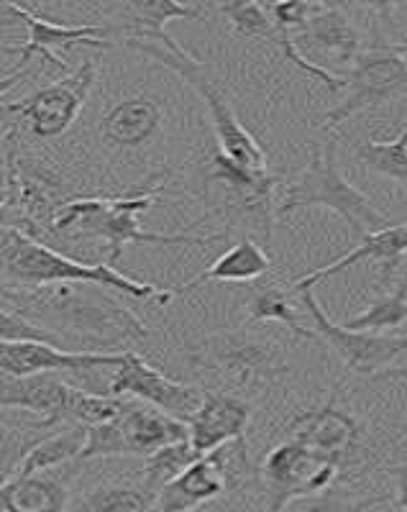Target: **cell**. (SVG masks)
<instances>
[{"instance_id":"cell-1","label":"cell","mask_w":407,"mask_h":512,"mask_svg":"<svg viewBox=\"0 0 407 512\" xmlns=\"http://www.w3.org/2000/svg\"><path fill=\"white\" fill-rule=\"evenodd\" d=\"M3 305L47 328L72 354H123L152 336L108 287L64 282L39 290H3Z\"/></svg>"},{"instance_id":"cell-2","label":"cell","mask_w":407,"mask_h":512,"mask_svg":"<svg viewBox=\"0 0 407 512\" xmlns=\"http://www.w3.org/2000/svg\"><path fill=\"white\" fill-rule=\"evenodd\" d=\"M169 172L146 177L141 185L128 187L113 198H72L57 213L54 236L67 241H103L108 244V267L116 269L121 262L123 246L128 244H162V246H205L223 241L226 236H190V233H154L139 226V213L157 205L159 190L167 182Z\"/></svg>"},{"instance_id":"cell-3","label":"cell","mask_w":407,"mask_h":512,"mask_svg":"<svg viewBox=\"0 0 407 512\" xmlns=\"http://www.w3.org/2000/svg\"><path fill=\"white\" fill-rule=\"evenodd\" d=\"M0 262H3L6 290H39V287L64 285V282H93V285L123 292L134 300H157L159 305H167L177 292L175 287L128 280L126 274L108 264L75 262L18 226L3 228Z\"/></svg>"},{"instance_id":"cell-4","label":"cell","mask_w":407,"mask_h":512,"mask_svg":"<svg viewBox=\"0 0 407 512\" xmlns=\"http://www.w3.org/2000/svg\"><path fill=\"white\" fill-rule=\"evenodd\" d=\"M303 208H328L349 223L354 239H364L369 233L390 228V218L374 208L372 200L361 190H356L338 169L336 141L328 139L326 149L313 144L308 167L287 182L285 195L277 205V216H290L292 210Z\"/></svg>"},{"instance_id":"cell-5","label":"cell","mask_w":407,"mask_h":512,"mask_svg":"<svg viewBox=\"0 0 407 512\" xmlns=\"http://www.w3.org/2000/svg\"><path fill=\"white\" fill-rule=\"evenodd\" d=\"M126 47L162 62L164 67H169L175 75H180L205 100L210 118H213V128H216L218 144H221V152L226 157H231L233 162H239L241 167L267 172V152L246 131L244 123L239 121V116L226 103V98L218 93L216 82L208 77V70L187 49H182L169 34L159 36V44H152V41H126Z\"/></svg>"},{"instance_id":"cell-6","label":"cell","mask_w":407,"mask_h":512,"mask_svg":"<svg viewBox=\"0 0 407 512\" xmlns=\"http://www.w3.org/2000/svg\"><path fill=\"white\" fill-rule=\"evenodd\" d=\"M187 359L195 367L223 374L249 390L277 382V379L287 377L292 369L285 346L262 333H254L251 326L241 328V331H218L203 336L200 341L190 344Z\"/></svg>"},{"instance_id":"cell-7","label":"cell","mask_w":407,"mask_h":512,"mask_svg":"<svg viewBox=\"0 0 407 512\" xmlns=\"http://www.w3.org/2000/svg\"><path fill=\"white\" fill-rule=\"evenodd\" d=\"M210 164L213 169L205 175V182L223 190L221 213L231 221V226H249L264 241L272 239L274 218H277L274 190L282 177L241 167L223 152L213 154Z\"/></svg>"},{"instance_id":"cell-8","label":"cell","mask_w":407,"mask_h":512,"mask_svg":"<svg viewBox=\"0 0 407 512\" xmlns=\"http://www.w3.org/2000/svg\"><path fill=\"white\" fill-rule=\"evenodd\" d=\"M95 77H98V59L88 57L70 77H62L59 82L34 90L16 103H8L6 113L21 118L36 139H59L80 116L82 105L88 103Z\"/></svg>"},{"instance_id":"cell-9","label":"cell","mask_w":407,"mask_h":512,"mask_svg":"<svg viewBox=\"0 0 407 512\" xmlns=\"http://www.w3.org/2000/svg\"><path fill=\"white\" fill-rule=\"evenodd\" d=\"M336 461L323 459L297 441L274 446L262 466V482L269 497V512H285L300 497L331 489L338 474Z\"/></svg>"},{"instance_id":"cell-10","label":"cell","mask_w":407,"mask_h":512,"mask_svg":"<svg viewBox=\"0 0 407 512\" xmlns=\"http://www.w3.org/2000/svg\"><path fill=\"white\" fill-rule=\"evenodd\" d=\"M346 100L326 113V131L344 123L354 113L364 108H377V105L392 103V100L407 98V62L402 54L387 47L369 49L356 57L351 64V72L346 75Z\"/></svg>"},{"instance_id":"cell-11","label":"cell","mask_w":407,"mask_h":512,"mask_svg":"<svg viewBox=\"0 0 407 512\" xmlns=\"http://www.w3.org/2000/svg\"><path fill=\"white\" fill-rule=\"evenodd\" d=\"M300 297V305L308 310L313 318V326L320 336L326 338L331 349L344 359L346 367L361 377H374L382 369H387L402 351H407V336H382V333H369V331H349L344 326H336L315 295L310 290L295 292Z\"/></svg>"},{"instance_id":"cell-12","label":"cell","mask_w":407,"mask_h":512,"mask_svg":"<svg viewBox=\"0 0 407 512\" xmlns=\"http://www.w3.org/2000/svg\"><path fill=\"white\" fill-rule=\"evenodd\" d=\"M205 392L208 390H200L195 384L172 382L159 369L149 367L136 351L123 354L121 367L116 369V377L111 382V397H141L146 405H154V408L175 415L185 423L203 408Z\"/></svg>"},{"instance_id":"cell-13","label":"cell","mask_w":407,"mask_h":512,"mask_svg":"<svg viewBox=\"0 0 407 512\" xmlns=\"http://www.w3.org/2000/svg\"><path fill=\"white\" fill-rule=\"evenodd\" d=\"M3 11L13 13L26 24L29 29V39L18 52V67L31 62V57H44L54 70L67 75V62L54 54V49H72V47H90V49H113V26L103 24H85V26H67L54 24L52 18H44L41 13L31 11L29 6L21 3H3ZM70 77V75H67Z\"/></svg>"},{"instance_id":"cell-14","label":"cell","mask_w":407,"mask_h":512,"mask_svg":"<svg viewBox=\"0 0 407 512\" xmlns=\"http://www.w3.org/2000/svg\"><path fill=\"white\" fill-rule=\"evenodd\" d=\"M123 354H72L36 341H0V372L3 377H34V374L80 377L93 369L121 367Z\"/></svg>"},{"instance_id":"cell-15","label":"cell","mask_w":407,"mask_h":512,"mask_svg":"<svg viewBox=\"0 0 407 512\" xmlns=\"http://www.w3.org/2000/svg\"><path fill=\"white\" fill-rule=\"evenodd\" d=\"M80 387H72L59 374H34V377H3L0 405L29 410L39 415L34 431H49L72 423V405Z\"/></svg>"},{"instance_id":"cell-16","label":"cell","mask_w":407,"mask_h":512,"mask_svg":"<svg viewBox=\"0 0 407 512\" xmlns=\"http://www.w3.org/2000/svg\"><path fill=\"white\" fill-rule=\"evenodd\" d=\"M287 431H290L292 441L303 443L323 459L341 464L359 441L361 428L354 415L338 408L336 400L331 397L323 408L295 415L287 423Z\"/></svg>"},{"instance_id":"cell-17","label":"cell","mask_w":407,"mask_h":512,"mask_svg":"<svg viewBox=\"0 0 407 512\" xmlns=\"http://www.w3.org/2000/svg\"><path fill=\"white\" fill-rule=\"evenodd\" d=\"M228 446L216 448L198 459L190 469L164 484L157 495L159 512H190L205 502L216 500L228 489Z\"/></svg>"},{"instance_id":"cell-18","label":"cell","mask_w":407,"mask_h":512,"mask_svg":"<svg viewBox=\"0 0 407 512\" xmlns=\"http://www.w3.org/2000/svg\"><path fill=\"white\" fill-rule=\"evenodd\" d=\"M251 420V405L241 397L205 392L203 408L187 420L190 425V443L200 456L228 446V443L246 441V428Z\"/></svg>"},{"instance_id":"cell-19","label":"cell","mask_w":407,"mask_h":512,"mask_svg":"<svg viewBox=\"0 0 407 512\" xmlns=\"http://www.w3.org/2000/svg\"><path fill=\"white\" fill-rule=\"evenodd\" d=\"M118 423H121L128 456H152L164 446L190 441V425L185 420L134 400L118 415Z\"/></svg>"},{"instance_id":"cell-20","label":"cell","mask_w":407,"mask_h":512,"mask_svg":"<svg viewBox=\"0 0 407 512\" xmlns=\"http://www.w3.org/2000/svg\"><path fill=\"white\" fill-rule=\"evenodd\" d=\"M405 254H407V223H402V226H390L377 233H369V236H364L361 244L354 246L349 254H344L341 259L328 264V267H318L310 274H305V277H300V280L292 285V292L310 290L315 282L328 280V277H333V274L344 272V269L354 267V264L359 262H379L382 264L384 282H390L392 272H395L397 264H400V259Z\"/></svg>"},{"instance_id":"cell-21","label":"cell","mask_w":407,"mask_h":512,"mask_svg":"<svg viewBox=\"0 0 407 512\" xmlns=\"http://www.w3.org/2000/svg\"><path fill=\"white\" fill-rule=\"evenodd\" d=\"M295 44L331 54L338 64H354L361 54L359 31L351 24L344 8L333 3H318L308 24L297 31Z\"/></svg>"},{"instance_id":"cell-22","label":"cell","mask_w":407,"mask_h":512,"mask_svg":"<svg viewBox=\"0 0 407 512\" xmlns=\"http://www.w3.org/2000/svg\"><path fill=\"white\" fill-rule=\"evenodd\" d=\"M162 126V108L157 100L134 95L116 103L100 118V136L116 149H139L152 141Z\"/></svg>"},{"instance_id":"cell-23","label":"cell","mask_w":407,"mask_h":512,"mask_svg":"<svg viewBox=\"0 0 407 512\" xmlns=\"http://www.w3.org/2000/svg\"><path fill=\"white\" fill-rule=\"evenodd\" d=\"M113 11L121 13V21H116L113 34H123L126 41H159L164 36V26L175 18L192 21L203 13V6H185V3H172V0H131L113 6Z\"/></svg>"},{"instance_id":"cell-24","label":"cell","mask_w":407,"mask_h":512,"mask_svg":"<svg viewBox=\"0 0 407 512\" xmlns=\"http://www.w3.org/2000/svg\"><path fill=\"white\" fill-rule=\"evenodd\" d=\"M85 441H88V428L77 423H67L62 425V431L24 443L21 454H18L16 477H34V474H44L49 469L77 461L82 448H85Z\"/></svg>"},{"instance_id":"cell-25","label":"cell","mask_w":407,"mask_h":512,"mask_svg":"<svg viewBox=\"0 0 407 512\" xmlns=\"http://www.w3.org/2000/svg\"><path fill=\"white\" fill-rule=\"evenodd\" d=\"M67 482L47 474L3 479L0 512H64Z\"/></svg>"},{"instance_id":"cell-26","label":"cell","mask_w":407,"mask_h":512,"mask_svg":"<svg viewBox=\"0 0 407 512\" xmlns=\"http://www.w3.org/2000/svg\"><path fill=\"white\" fill-rule=\"evenodd\" d=\"M269 269H272V262L264 254L262 246H259V241L246 236L239 244L231 246L221 259L210 264L205 272H200L198 277H192L190 282L177 287V292H190L195 287L205 285V282H254L264 277Z\"/></svg>"},{"instance_id":"cell-27","label":"cell","mask_w":407,"mask_h":512,"mask_svg":"<svg viewBox=\"0 0 407 512\" xmlns=\"http://www.w3.org/2000/svg\"><path fill=\"white\" fill-rule=\"evenodd\" d=\"M246 313H249V326L264 323V320H277V323H285L290 328L297 341H303V338L313 341L315 338L313 331H305L303 320H300V313H297L290 295L277 285H272V282L251 290L249 300H246Z\"/></svg>"},{"instance_id":"cell-28","label":"cell","mask_w":407,"mask_h":512,"mask_svg":"<svg viewBox=\"0 0 407 512\" xmlns=\"http://www.w3.org/2000/svg\"><path fill=\"white\" fill-rule=\"evenodd\" d=\"M351 149L369 172L390 177L407 190V128L392 141H351Z\"/></svg>"},{"instance_id":"cell-29","label":"cell","mask_w":407,"mask_h":512,"mask_svg":"<svg viewBox=\"0 0 407 512\" xmlns=\"http://www.w3.org/2000/svg\"><path fill=\"white\" fill-rule=\"evenodd\" d=\"M203 456L195 451L190 441H180V443H172V446H164L159 448L157 454L146 456V464H144V487L157 492L169 484L172 479L180 477L185 469H190L192 464Z\"/></svg>"},{"instance_id":"cell-30","label":"cell","mask_w":407,"mask_h":512,"mask_svg":"<svg viewBox=\"0 0 407 512\" xmlns=\"http://www.w3.org/2000/svg\"><path fill=\"white\" fill-rule=\"evenodd\" d=\"M152 505H157V492L141 487H111L93 489L85 500H82L80 512H149Z\"/></svg>"},{"instance_id":"cell-31","label":"cell","mask_w":407,"mask_h":512,"mask_svg":"<svg viewBox=\"0 0 407 512\" xmlns=\"http://www.w3.org/2000/svg\"><path fill=\"white\" fill-rule=\"evenodd\" d=\"M407 320V277L397 285L392 295H384L374 300L367 310L356 318H351L344 328L349 331H390V328L402 326Z\"/></svg>"},{"instance_id":"cell-32","label":"cell","mask_w":407,"mask_h":512,"mask_svg":"<svg viewBox=\"0 0 407 512\" xmlns=\"http://www.w3.org/2000/svg\"><path fill=\"white\" fill-rule=\"evenodd\" d=\"M218 11L228 18V24L233 26V31L239 36H249V39H274V21L269 16L267 6H259V3H244V0H236V3H221Z\"/></svg>"},{"instance_id":"cell-33","label":"cell","mask_w":407,"mask_h":512,"mask_svg":"<svg viewBox=\"0 0 407 512\" xmlns=\"http://www.w3.org/2000/svg\"><path fill=\"white\" fill-rule=\"evenodd\" d=\"M390 497L377 495V497H364V500H354L341 489H326V492H318V495L300 497V500L292 502L285 512H369L372 507L382 505Z\"/></svg>"},{"instance_id":"cell-34","label":"cell","mask_w":407,"mask_h":512,"mask_svg":"<svg viewBox=\"0 0 407 512\" xmlns=\"http://www.w3.org/2000/svg\"><path fill=\"white\" fill-rule=\"evenodd\" d=\"M108 456H128L118 418L88 428V441H85V448H82V454L77 461L108 459Z\"/></svg>"},{"instance_id":"cell-35","label":"cell","mask_w":407,"mask_h":512,"mask_svg":"<svg viewBox=\"0 0 407 512\" xmlns=\"http://www.w3.org/2000/svg\"><path fill=\"white\" fill-rule=\"evenodd\" d=\"M0 341H36V344H52L59 349V341L47 328H41L39 323L24 318L6 305H3V320H0Z\"/></svg>"},{"instance_id":"cell-36","label":"cell","mask_w":407,"mask_h":512,"mask_svg":"<svg viewBox=\"0 0 407 512\" xmlns=\"http://www.w3.org/2000/svg\"><path fill=\"white\" fill-rule=\"evenodd\" d=\"M392 474L397 477V492H400V495H397V502H400L402 510L407 512V464L392 469Z\"/></svg>"},{"instance_id":"cell-37","label":"cell","mask_w":407,"mask_h":512,"mask_svg":"<svg viewBox=\"0 0 407 512\" xmlns=\"http://www.w3.org/2000/svg\"><path fill=\"white\" fill-rule=\"evenodd\" d=\"M372 379H377V382H387V379H402V382H407V367L382 369V372H379V374H374Z\"/></svg>"},{"instance_id":"cell-38","label":"cell","mask_w":407,"mask_h":512,"mask_svg":"<svg viewBox=\"0 0 407 512\" xmlns=\"http://www.w3.org/2000/svg\"><path fill=\"white\" fill-rule=\"evenodd\" d=\"M390 47H392V49H395V52H397V54H407V36H402V39H400V41H392Z\"/></svg>"}]
</instances>
